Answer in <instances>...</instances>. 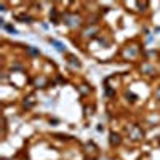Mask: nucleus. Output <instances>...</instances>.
I'll list each match as a JSON object with an SVG mask.
<instances>
[{"mask_svg":"<svg viewBox=\"0 0 160 160\" xmlns=\"http://www.w3.org/2000/svg\"><path fill=\"white\" fill-rule=\"evenodd\" d=\"M157 96H158V99H160V88H158V91H157Z\"/></svg>","mask_w":160,"mask_h":160,"instance_id":"obj_6","label":"nucleus"},{"mask_svg":"<svg viewBox=\"0 0 160 160\" xmlns=\"http://www.w3.org/2000/svg\"><path fill=\"white\" fill-rule=\"evenodd\" d=\"M50 42L53 43L55 47H58V50H59V51H64V47H62V45H61L59 42H56V40H50Z\"/></svg>","mask_w":160,"mask_h":160,"instance_id":"obj_3","label":"nucleus"},{"mask_svg":"<svg viewBox=\"0 0 160 160\" xmlns=\"http://www.w3.org/2000/svg\"><path fill=\"white\" fill-rule=\"evenodd\" d=\"M111 146H118L120 144V136L117 133H111V138H109Z\"/></svg>","mask_w":160,"mask_h":160,"instance_id":"obj_2","label":"nucleus"},{"mask_svg":"<svg viewBox=\"0 0 160 160\" xmlns=\"http://www.w3.org/2000/svg\"><path fill=\"white\" fill-rule=\"evenodd\" d=\"M29 51H31V53H32V55H38V51H35V50H32V48H29Z\"/></svg>","mask_w":160,"mask_h":160,"instance_id":"obj_5","label":"nucleus"},{"mask_svg":"<svg viewBox=\"0 0 160 160\" xmlns=\"http://www.w3.org/2000/svg\"><path fill=\"white\" fill-rule=\"evenodd\" d=\"M5 27H7V31H10V32H13V34L16 32V31H15V29H13V27H11V26H5Z\"/></svg>","mask_w":160,"mask_h":160,"instance_id":"obj_4","label":"nucleus"},{"mask_svg":"<svg viewBox=\"0 0 160 160\" xmlns=\"http://www.w3.org/2000/svg\"><path fill=\"white\" fill-rule=\"evenodd\" d=\"M127 130H128V133H130V136H131V139H135V141L142 139V136H144L142 130L138 128V127H130V128H127Z\"/></svg>","mask_w":160,"mask_h":160,"instance_id":"obj_1","label":"nucleus"}]
</instances>
